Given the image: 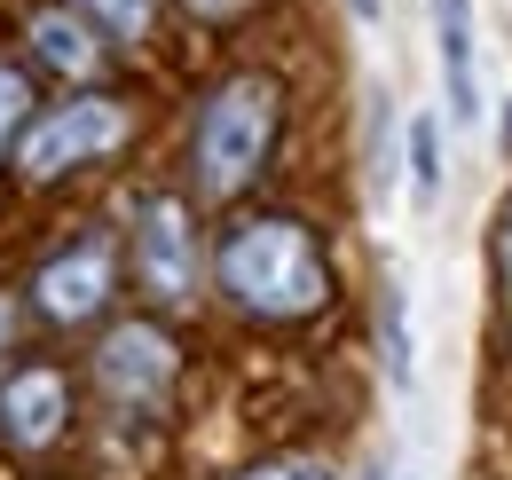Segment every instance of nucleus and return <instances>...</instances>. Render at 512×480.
Listing matches in <instances>:
<instances>
[{
	"mask_svg": "<svg viewBox=\"0 0 512 480\" xmlns=\"http://www.w3.org/2000/svg\"><path fill=\"white\" fill-rule=\"evenodd\" d=\"M386 370L410 378V323H402V292H386Z\"/></svg>",
	"mask_w": 512,
	"mask_h": 480,
	"instance_id": "nucleus-15",
	"label": "nucleus"
},
{
	"mask_svg": "<svg viewBox=\"0 0 512 480\" xmlns=\"http://www.w3.org/2000/svg\"><path fill=\"white\" fill-rule=\"evenodd\" d=\"M79 425V378L64 362H8L0 370V449L16 465H48Z\"/></svg>",
	"mask_w": 512,
	"mask_h": 480,
	"instance_id": "nucleus-7",
	"label": "nucleus"
},
{
	"mask_svg": "<svg viewBox=\"0 0 512 480\" xmlns=\"http://www.w3.org/2000/svg\"><path fill=\"white\" fill-rule=\"evenodd\" d=\"M134 134H142V111H134L127 95H111V87H71V95L40 103V111L24 119L16 150H8V174L24 181V189H64V181L111 166Z\"/></svg>",
	"mask_w": 512,
	"mask_h": 480,
	"instance_id": "nucleus-3",
	"label": "nucleus"
},
{
	"mask_svg": "<svg viewBox=\"0 0 512 480\" xmlns=\"http://www.w3.org/2000/svg\"><path fill=\"white\" fill-rule=\"evenodd\" d=\"M489 268H497V300H505V331H512V197L497 205V237H489Z\"/></svg>",
	"mask_w": 512,
	"mask_h": 480,
	"instance_id": "nucleus-14",
	"label": "nucleus"
},
{
	"mask_svg": "<svg viewBox=\"0 0 512 480\" xmlns=\"http://www.w3.org/2000/svg\"><path fill=\"white\" fill-rule=\"evenodd\" d=\"M363 480H386V473H363Z\"/></svg>",
	"mask_w": 512,
	"mask_h": 480,
	"instance_id": "nucleus-19",
	"label": "nucleus"
},
{
	"mask_svg": "<svg viewBox=\"0 0 512 480\" xmlns=\"http://www.w3.org/2000/svg\"><path fill=\"white\" fill-rule=\"evenodd\" d=\"M213 284L221 300L237 307L245 323H316L339 276H331V252L300 213H245L229 221L213 244Z\"/></svg>",
	"mask_w": 512,
	"mask_h": 480,
	"instance_id": "nucleus-1",
	"label": "nucleus"
},
{
	"mask_svg": "<svg viewBox=\"0 0 512 480\" xmlns=\"http://www.w3.org/2000/svg\"><path fill=\"white\" fill-rule=\"evenodd\" d=\"M111 48H142L150 40V24H158V0H71Z\"/></svg>",
	"mask_w": 512,
	"mask_h": 480,
	"instance_id": "nucleus-10",
	"label": "nucleus"
},
{
	"mask_svg": "<svg viewBox=\"0 0 512 480\" xmlns=\"http://www.w3.org/2000/svg\"><path fill=\"white\" fill-rule=\"evenodd\" d=\"M434 56H442L449 119H481V71H473V0H434Z\"/></svg>",
	"mask_w": 512,
	"mask_h": 480,
	"instance_id": "nucleus-9",
	"label": "nucleus"
},
{
	"mask_svg": "<svg viewBox=\"0 0 512 480\" xmlns=\"http://www.w3.org/2000/svg\"><path fill=\"white\" fill-rule=\"evenodd\" d=\"M16 331H24V300L0 284V362H8V347H16Z\"/></svg>",
	"mask_w": 512,
	"mask_h": 480,
	"instance_id": "nucleus-16",
	"label": "nucleus"
},
{
	"mask_svg": "<svg viewBox=\"0 0 512 480\" xmlns=\"http://www.w3.org/2000/svg\"><path fill=\"white\" fill-rule=\"evenodd\" d=\"M127 268L134 292L150 307H190L205 284V244H197V213L182 189H142L127 229Z\"/></svg>",
	"mask_w": 512,
	"mask_h": 480,
	"instance_id": "nucleus-6",
	"label": "nucleus"
},
{
	"mask_svg": "<svg viewBox=\"0 0 512 480\" xmlns=\"http://www.w3.org/2000/svg\"><path fill=\"white\" fill-rule=\"evenodd\" d=\"M355 16H379V0H355Z\"/></svg>",
	"mask_w": 512,
	"mask_h": 480,
	"instance_id": "nucleus-18",
	"label": "nucleus"
},
{
	"mask_svg": "<svg viewBox=\"0 0 512 480\" xmlns=\"http://www.w3.org/2000/svg\"><path fill=\"white\" fill-rule=\"evenodd\" d=\"M402 142H410V189L418 197H442V126H434V111H410Z\"/></svg>",
	"mask_w": 512,
	"mask_h": 480,
	"instance_id": "nucleus-12",
	"label": "nucleus"
},
{
	"mask_svg": "<svg viewBox=\"0 0 512 480\" xmlns=\"http://www.w3.org/2000/svg\"><path fill=\"white\" fill-rule=\"evenodd\" d=\"M32 111H40V95H32V71L0 56V174H8V150H16V134H24V119H32Z\"/></svg>",
	"mask_w": 512,
	"mask_h": 480,
	"instance_id": "nucleus-11",
	"label": "nucleus"
},
{
	"mask_svg": "<svg viewBox=\"0 0 512 480\" xmlns=\"http://www.w3.org/2000/svg\"><path fill=\"white\" fill-rule=\"evenodd\" d=\"M87 386L119 425H158L182 386V339L158 315H119V323H103V339L87 355Z\"/></svg>",
	"mask_w": 512,
	"mask_h": 480,
	"instance_id": "nucleus-4",
	"label": "nucleus"
},
{
	"mask_svg": "<svg viewBox=\"0 0 512 480\" xmlns=\"http://www.w3.org/2000/svg\"><path fill=\"white\" fill-rule=\"evenodd\" d=\"M276 134H284V79L276 71H221L205 95H197L190 119V189L205 205H237L245 189H260L268 158H276Z\"/></svg>",
	"mask_w": 512,
	"mask_h": 480,
	"instance_id": "nucleus-2",
	"label": "nucleus"
},
{
	"mask_svg": "<svg viewBox=\"0 0 512 480\" xmlns=\"http://www.w3.org/2000/svg\"><path fill=\"white\" fill-rule=\"evenodd\" d=\"M197 24H229V16H245V0H182Z\"/></svg>",
	"mask_w": 512,
	"mask_h": 480,
	"instance_id": "nucleus-17",
	"label": "nucleus"
},
{
	"mask_svg": "<svg viewBox=\"0 0 512 480\" xmlns=\"http://www.w3.org/2000/svg\"><path fill=\"white\" fill-rule=\"evenodd\" d=\"M237 480H339L323 457H300V449H284V457H260V465H245Z\"/></svg>",
	"mask_w": 512,
	"mask_h": 480,
	"instance_id": "nucleus-13",
	"label": "nucleus"
},
{
	"mask_svg": "<svg viewBox=\"0 0 512 480\" xmlns=\"http://www.w3.org/2000/svg\"><path fill=\"white\" fill-rule=\"evenodd\" d=\"M119 237L111 229H71L64 244H48L32 260V284H24V307L48 323V331H87V323H111V300H119Z\"/></svg>",
	"mask_w": 512,
	"mask_h": 480,
	"instance_id": "nucleus-5",
	"label": "nucleus"
},
{
	"mask_svg": "<svg viewBox=\"0 0 512 480\" xmlns=\"http://www.w3.org/2000/svg\"><path fill=\"white\" fill-rule=\"evenodd\" d=\"M24 40H32L24 56L48 63V71H64L71 87H95L103 63H111V40H103L71 0H64V8H32V16H24Z\"/></svg>",
	"mask_w": 512,
	"mask_h": 480,
	"instance_id": "nucleus-8",
	"label": "nucleus"
}]
</instances>
